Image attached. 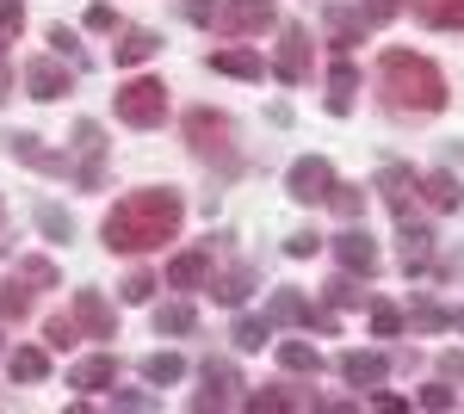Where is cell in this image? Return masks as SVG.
Segmentation results:
<instances>
[{
  "mask_svg": "<svg viewBox=\"0 0 464 414\" xmlns=\"http://www.w3.org/2000/svg\"><path fill=\"white\" fill-rule=\"evenodd\" d=\"M179 223H186V198L174 186H143V192H124L106 210L100 236H106L111 254H155L179 236Z\"/></svg>",
  "mask_w": 464,
  "mask_h": 414,
  "instance_id": "1",
  "label": "cell"
},
{
  "mask_svg": "<svg viewBox=\"0 0 464 414\" xmlns=\"http://www.w3.org/2000/svg\"><path fill=\"white\" fill-rule=\"evenodd\" d=\"M378 100L396 118H433L446 111L452 87H446V69L433 56H415V50H384L378 56Z\"/></svg>",
  "mask_w": 464,
  "mask_h": 414,
  "instance_id": "2",
  "label": "cell"
},
{
  "mask_svg": "<svg viewBox=\"0 0 464 414\" xmlns=\"http://www.w3.org/2000/svg\"><path fill=\"white\" fill-rule=\"evenodd\" d=\"M186 142H192L198 161H223V168H236V118H229V111H217V105H192V111H186Z\"/></svg>",
  "mask_w": 464,
  "mask_h": 414,
  "instance_id": "3",
  "label": "cell"
},
{
  "mask_svg": "<svg viewBox=\"0 0 464 414\" xmlns=\"http://www.w3.org/2000/svg\"><path fill=\"white\" fill-rule=\"evenodd\" d=\"M118 124H130V130H155L161 118H168V81H155V74H137V81H124L118 93Z\"/></svg>",
  "mask_w": 464,
  "mask_h": 414,
  "instance_id": "4",
  "label": "cell"
},
{
  "mask_svg": "<svg viewBox=\"0 0 464 414\" xmlns=\"http://www.w3.org/2000/svg\"><path fill=\"white\" fill-rule=\"evenodd\" d=\"M74 155H81L74 186H81V192H100V186H106V130H100L93 118L74 124Z\"/></svg>",
  "mask_w": 464,
  "mask_h": 414,
  "instance_id": "5",
  "label": "cell"
},
{
  "mask_svg": "<svg viewBox=\"0 0 464 414\" xmlns=\"http://www.w3.org/2000/svg\"><path fill=\"white\" fill-rule=\"evenodd\" d=\"M334 186H341V179H334V168H328L322 155H304V161H291V173H285V192L297 205H328Z\"/></svg>",
  "mask_w": 464,
  "mask_h": 414,
  "instance_id": "6",
  "label": "cell"
},
{
  "mask_svg": "<svg viewBox=\"0 0 464 414\" xmlns=\"http://www.w3.org/2000/svg\"><path fill=\"white\" fill-rule=\"evenodd\" d=\"M273 74H279L285 87H304V81H310V32H304V25H285V32H279Z\"/></svg>",
  "mask_w": 464,
  "mask_h": 414,
  "instance_id": "7",
  "label": "cell"
},
{
  "mask_svg": "<svg viewBox=\"0 0 464 414\" xmlns=\"http://www.w3.org/2000/svg\"><path fill=\"white\" fill-rule=\"evenodd\" d=\"M217 242H223V236H217ZM217 242H198V247H186V254H174V260H168V284H174V291H198L217 266Z\"/></svg>",
  "mask_w": 464,
  "mask_h": 414,
  "instance_id": "8",
  "label": "cell"
},
{
  "mask_svg": "<svg viewBox=\"0 0 464 414\" xmlns=\"http://www.w3.org/2000/svg\"><path fill=\"white\" fill-rule=\"evenodd\" d=\"M198 378H205V390L192 396V409H229V402H236V390H242V371H236L229 359H205V371H198Z\"/></svg>",
  "mask_w": 464,
  "mask_h": 414,
  "instance_id": "9",
  "label": "cell"
},
{
  "mask_svg": "<svg viewBox=\"0 0 464 414\" xmlns=\"http://www.w3.org/2000/svg\"><path fill=\"white\" fill-rule=\"evenodd\" d=\"M273 25V0H229L223 13H217V32L223 37H254Z\"/></svg>",
  "mask_w": 464,
  "mask_h": 414,
  "instance_id": "10",
  "label": "cell"
},
{
  "mask_svg": "<svg viewBox=\"0 0 464 414\" xmlns=\"http://www.w3.org/2000/svg\"><path fill=\"white\" fill-rule=\"evenodd\" d=\"M334 260H341L347 273H359V278H372L378 266H384V254H378V242H372L365 229H341V236H334Z\"/></svg>",
  "mask_w": 464,
  "mask_h": 414,
  "instance_id": "11",
  "label": "cell"
},
{
  "mask_svg": "<svg viewBox=\"0 0 464 414\" xmlns=\"http://www.w3.org/2000/svg\"><path fill=\"white\" fill-rule=\"evenodd\" d=\"M69 81H74V74L63 69L56 56H32V63H25V93H32V100H63Z\"/></svg>",
  "mask_w": 464,
  "mask_h": 414,
  "instance_id": "12",
  "label": "cell"
},
{
  "mask_svg": "<svg viewBox=\"0 0 464 414\" xmlns=\"http://www.w3.org/2000/svg\"><path fill=\"white\" fill-rule=\"evenodd\" d=\"M217 74H229V81H260L266 74V63H260V50H248V43H223V50H211L205 56Z\"/></svg>",
  "mask_w": 464,
  "mask_h": 414,
  "instance_id": "13",
  "label": "cell"
},
{
  "mask_svg": "<svg viewBox=\"0 0 464 414\" xmlns=\"http://www.w3.org/2000/svg\"><path fill=\"white\" fill-rule=\"evenodd\" d=\"M74 322H81L93 341H111V334H118V315H111V303L100 291H74Z\"/></svg>",
  "mask_w": 464,
  "mask_h": 414,
  "instance_id": "14",
  "label": "cell"
},
{
  "mask_svg": "<svg viewBox=\"0 0 464 414\" xmlns=\"http://www.w3.org/2000/svg\"><path fill=\"white\" fill-rule=\"evenodd\" d=\"M155 50H161V37L149 32V25H130V32H118V43H111V63L118 69H143Z\"/></svg>",
  "mask_w": 464,
  "mask_h": 414,
  "instance_id": "15",
  "label": "cell"
},
{
  "mask_svg": "<svg viewBox=\"0 0 464 414\" xmlns=\"http://www.w3.org/2000/svg\"><path fill=\"white\" fill-rule=\"evenodd\" d=\"M421 179H415V168H402V161H384L378 168V192H384V205L396 210V217H409V192H415Z\"/></svg>",
  "mask_w": 464,
  "mask_h": 414,
  "instance_id": "16",
  "label": "cell"
},
{
  "mask_svg": "<svg viewBox=\"0 0 464 414\" xmlns=\"http://www.w3.org/2000/svg\"><path fill=\"white\" fill-rule=\"evenodd\" d=\"M391 371V359L384 352H341V378L353 383V390H378Z\"/></svg>",
  "mask_w": 464,
  "mask_h": 414,
  "instance_id": "17",
  "label": "cell"
},
{
  "mask_svg": "<svg viewBox=\"0 0 464 414\" xmlns=\"http://www.w3.org/2000/svg\"><path fill=\"white\" fill-rule=\"evenodd\" d=\"M310 303H304V291H273V297H266V322H273V328H310Z\"/></svg>",
  "mask_w": 464,
  "mask_h": 414,
  "instance_id": "18",
  "label": "cell"
},
{
  "mask_svg": "<svg viewBox=\"0 0 464 414\" xmlns=\"http://www.w3.org/2000/svg\"><path fill=\"white\" fill-rule=\"evenodd\" d=\"M111 383H118V359L111 352H93V359L69 365V390H111Z\"/></svg>",
  "mask_w": 464,
  "mask_h": 414,
  "instance_id": "19",
  "label": "cell"
},
{
  "mask_svg": "<svg viewBox=\"0 0 464 414\" xmlns=\"http://www.w3.org/2000/svg\"><path fill=\"white\" fill-rule=\"evenodd\" d=\"M353 93H359V69L341 56V63L328 69V111H334V118H347V111H353Z\"/></svg>",
  "mask_w": 464,
  "mask_h": 414,
  "instance_id": "20",
  "label": "cell"
},
{
  "mask_svg": "<svg viewBox=\"0 0 464 414\" xmlns=\"http://www.w3.org/2000/svg\"><path fill=\"white\" fill-rule=\"evenodd\" d=\"M415 19L433 32H464V0H415Z\"/></svg>",
  "mask_w": 464,
  "mask_h": 414,
  "instance_id": "21",
  "label": "cell"
},
{
  "mask_svg": "<svg viewBox=\"0 0 464 414\" xmlns=\"http://www.w3.org/2000/svg\"><path fill=\"white\" fill-rule=\"evenodd\" d=\"M428 260H433V229L415 223V217H402V266L415 273V266H428Z\"/></svg>",
  "mask_w": 464,
  "mask_h": 414,
  "instance_id": "22",
  "label": "cell"
},
{
  "mask_svg": "<svg viewBox=\"0 0 464 414\" xmlns=\"http://www.w3.org/2000/svg\"><path fill=\"white\" fill-rule=\"evenodd\" d=\"M6 378L13 383H44L50 378V352H44V346H19V352L6 359Z\"/></svg>",
  "mask_w": 464,
  "mask_h": 414,
  "instance_id": "23",
  "label": "cell"
},
{
  "mask_svg": "<svg viewBox=\"0 0 464 414\" xmlns=\"http://www.w3.org/2000/svg\"><path fill=\"white\" fill-rule=\"evenodd\" d=\"M6 155H13V161H25V168L63 173V161H56V155H50V149H44V142H37L32 130H19V137H6Z\"/></svg>",
  "mask_w": 464,
  "mask_h": 414,
  "instance_id": "24",
  "label": "cell"
},
{
  "mask_svg": "<svg viewBox=\"0 0 464 414\" xmlns=\"http://www.w3.org/2000/svg\"><path fill=\"white\" fill-rule=\"evenodd\" d=\"M421 198H428L433 210H459L464 205V192H459V179H452V173L446 168H433L428 179H421Z\"/></svg>",
  "mask_w": 464,
  "mask_h": 414,
  "instance_id": "25",
  "label": "cell"
},
{
  "mask_svg": "<svg viewBox=\"0 0 464 414\" xmlns=\"http://www.w3.org/2000/svg\"><path fill=\"white\" fill-rule=\"evenodd\" d=\"M143 378L155 383V390H168V383L186 378V359H179V352H149V359H143Z\"/></svg>",
  "mask_w": 464,
  "mask_h": 414,
  "instance_id": "26",
  "label": "cell"
},
{
  "mask_svg": "<svg viewBox=\"0 0 464 414\" xmlns=\"http://www.w3.org/2000/svg\"><path fill=\"white\" fill-rule=\"evenodd\" d=\"M322 297H328L334 310H353V303H365V291H359V273H347V266H341V278H328V284H322Z\"/></svg>",
  "mask_w": 464,
  "mask_h": 414,
  "instance_id": "27",
  "label": "cell"
},
{
  "mask_svg": "<svg viewBox=\"0 0 464 414\" xmlns=\"http://www.w3.org/2000/svg\"><path fill=\"white\" fill-rule=\"evenodd\" d=\"M248 291H254V266H236V273H223V278L211 284V297H217V303H242Z\"/></svg>",
  "mask_w": 464,
  "mask_h": 414,
  "instance_id": "28",
  "label": "cell"
},
{
  "mask_svg": "<svg viewBox=\"0 0 464 414\" xmlns=\"http://www.w3.org/2000/svg\"><path fill=\"white\" fill-rule=\"evenodd\" d=\"M192 328H198L192 303H161L155 310V334H192Z\"/></svg>",
  "mask_w": 464,
  "mask_h": 414,
  "instance_id": "29",
  "label": "cell"
},
{
  "mask_svg": "<svg viewBox=\"0 0 464 414\" xmlns=\"http://www.w3.org/2000/svg\"><path fill=\"white\" fill-rule=\"evenodd\" d=\"M279 365L285 371H322V352L310 341H279Z\"/></svg>",
  "mask_w": 464,
  "mask_h": 414,
  "instance_id": "30",
  "label": "cell"
},
{
  "mask_svg": "<svg viewBox=\"0 0 464 414\" xmlns=\"http://www.w3.org/2000/svg\"><path fill=\"white\" fill-rule=\"evenodd\" d=\"M328 37H334V50H353L365 37V19L359 13H328Z\"/></svg>",
  "mask_w": 464,
  "mask_h": 414,
  "instance_id": "31",
  "label": "cell"
},
{
  "mask_svg": "<svg viewBox=\"0 0 464 414\" xmlns=\"http://www.w3.org/2000/svg\"><path fill=\"white\" fill-rule=\"evenodd\" d=\"M266 328H273V322H254V315H236L229 341L242 346V352H260V346H266Z\"/></svg>",
  "mask_w": 464,
  "mask_h": 414,
  "instance_id": "32",
  "label": "cell"
},
{
  "mask_svg": "<svg viewBox=\"0 0 464 414\" xmlns=\"http://www.w3.org/2000/svg\"><path fill=\"white\" fill-rule=\"evenodd\" d=\"M25 310H32V291H25V278H13V284H0V315H6V322H19Z\"/></svg>",
  "mask_w": 464,
  "mask_h": 414,
  "instance_id": "33",
  "label": "cell"
},
{
  "mask_svg": "<svg viewBox=\"0 0 464 414\" xmlns=\"http://www.w3.org/2000/svg\"><path fill=\"white\" fill-rule=\"evenodd\" d=\"M44 341H50V346H63V352H69V346L81 341V322H74V315H50V322H44Z\"/></svg>",
  "mask_w": 464,
  "mask_h": 414,
  "instance_id": "34",
  "label": "cell"
},
{
  "mask_svg": "<svg viewBox=\"0 0 464 414\" xmlns=\"http://www.w3.org/2000/svg\"><path fill=\"white\" fill-rule=\"evenodd\" d=\"M328 205H334L341 217H347V223H353L359 210H365V186H334V192H328Z\"/></svg>",
  "mask_w": 464,
  "mask_h": 414,
  "instance_id": "35",
  "label": "cell"
},
{
  "mask_svg": "<svg viewBox=\"0 0 464 414\" xmlns=\"http://www.w3.org/2000/svg\"><path fill=\"white\" fill-rule=\"evenodd\" d=\"M19 25H25V6H19V0H0V56H6V43L19 37Z\"/></svg>",
  "mask_w": 464,
  "mask_h": 414,
  "instance_id": "36",
  "label": "cell"
},
{
  "mask_svg": "<svg viewBox=\"0 0 464 414\" xmlns=\"http://www.w3.org/2000/svg\"><path fill=\"white\" fill-rule=\"evenodd\" d=\"M372 334H378V341L402 334V310H391V303H372Z\"/></svg>",
  "mask_w": 464,
  "mask_h": 414,
  "instance_id": "37",
  "label": "cell"
},
{
  "mask_svg": "<svg viewBox=\"0 0 464 414\" xmlns=\"http://www.w3.org/2000/svg\"><path fill=\"white\" fill-rule=\"evenodd\" d=\"M452 322H459V315H446L440 303H415V328H421V334H440V328H452Z\"/></svg>",
  "mask_w": 464,
  "mask_h": 414,
  "instance_id": "38",
  "label": "cell"
},
{
  "mask_svg": "<svg viewBox=\"0 0 464 414\" xmlns=\"http://www.w3.org/2000/svg\"><path fill=\"white\" fill-rule=\"evenodd\" d=\"M396 13H402V0H359V19L365 25H391Z\"/></svg>",
  "mask_w": 464,
  "mask_h": 414,
  "instance_id": "39",
  "label": "cell"
},
{
  "mask_svg": "<svg viewBox=\"0 0 464 414\" xmlns=\"http://www.w3.org/2000/svg\"><path fill=\"white\" fill-rule=\"evenodd\" d=\"M19 278H25V284H37V291H50V284H56V266H50V260H19Z\"/></svg>",
  "mask_w": 464,
  "mask_h": 414,
  "instance_id": "40",
  "label": "cell"
},
{
  "mask_svg": "<svg viewBox=\"0 0 464 414\" xmlns=\"http://www.w3.org/2000/svg\"><path fill=\"white\" fill-rule=\"evenodd\" d=\"M37 223H44V236H50V242H69V217H63L56 205H37Z\"/></svg>",
  "mask_w": 464,
  "mask_h": 414,
  "instance_id": "41",
  "label": "cell"
},
{
  "mask_svg": "<svg viewBox=\"0 0 464 414\" xmlns=\"http://www.w3.org/2000/svg\"><path fill=\"white\" fill-rule=\"evenodd\" d=\"M291 402H297V396H285V390H254V396H248V409H254V414H266V409L279 414V409H291Z\"/></svg>",
  "mask_w": 464,
  "mask_h": 414,
  "instance_id": "42",
  "label": "cell"
},
{
  "mask_svg": "<svg viewBox=\"0 0 464 414\" xmlns=\"http://www.w3.org/2000/svg\"><path fill=\"white\" fill-rule=\"evenodd\" d=\"M118 297H124V303H149V297H155V278H149V273H130Z\"/></svg>",
  "mask_w": 464,
  "mask_h": 414,
  "instance_id": "43",
  "label": "cell"
},
{
  "mask_svg": "<svg viewBox=\"0 0 464 414\" xmlns=\"http://www.w3.org/2000/svg\"><path fill=\"white\" fill-rule=\"evenodd\" d=\"M316 247H322V236H316V229H297V236H285V254H291V260H310Z\"/></svg>",
  "mask_w": 464,
  "mask_h": 414,
  "instance_id": "44",
  "label": "cell"
},
{
  "mask_svg": "<svg viewBox=\"0 0 464 414\" xmlns=\"http://www.w3.org/2000/svg\"><path fill=\"white\" fill-rule=\"evenodd\" d=\"M415 402H421V409H452V402H459V396H452V390H446V383H428V390H421V396H415Z\"/></svg>",
  "mask_w": 464,
  "mask_h": 414,
  "instance_id": "45",
  "label": "cell"
},
{
  "mask_svg": "<svg viewBox=\"0 0 464 414\" xmlns=\"http://www.w3.org/2000/svg\"><path fill=\"white\" fill-rule=\"evenodd\" d=\"M111 25H118V13H111L106 0H100V6H87V32H111Z\"/></svg>",
  "mask_w": 464,
  "mask_h": 414,
  "instance_id": "46",
  "label": "cell"
},
{
  "mask_svg": "<svg viewBox=\"0 0 464 414\" xmlns=\"http://www.w3.org/2000/svg\"><path fill=\"white\" fill-rule=\"evenodd\" d=\"M186 19L192 25H217V0H186Z\"/></svg>",
  "mask_w": 464,
  "mask_h": 414,
  "instance_id": "47",
  "label": "cell"
},
{
  "mask_svg": "<svg viewBox=\"0 0 464 414\" xmlns=\"http://www.w3.org/2000/svg\"><path fill=\"white\" fill-rule=\"evenodd\" d=\"M111 402H118V409H155L143 390H118V383H111Z\"/></svg>",
  "mask_w": 464,
  "mask_h": 414,
  "instance_id": "48",
  "label": "cell"
},
{
  "mask_svg": "<svg viewBox=\"0 0 464 414\" xmlns=\"http://www.w3.org/2000/svg\"><path fill=\"white\" fill-rule=\"evenodd\" d=\"M440 371H446L452 383H464V352H440Z\"/></svg>",
  "mask_w": 464,
  "mask_h": 414,
  "instance_id": "49",
  "label": "cell"
},
{
  "mask_svg": "<svg viewBox=\"0 0 464 414\" xmlns=\"http://www.w3.org/2000/svg\"><path fill=\"white\" fill-rule=\"evenodd\" d=\"M372 409H384V414H402L409 402H402V396H391V390H378V396H372Z\"/></svg>",
  "mask_w": 464,
  "mask_h": 414,
  "instance_id": "50",
  "label": "cell"
}]
</instances>
